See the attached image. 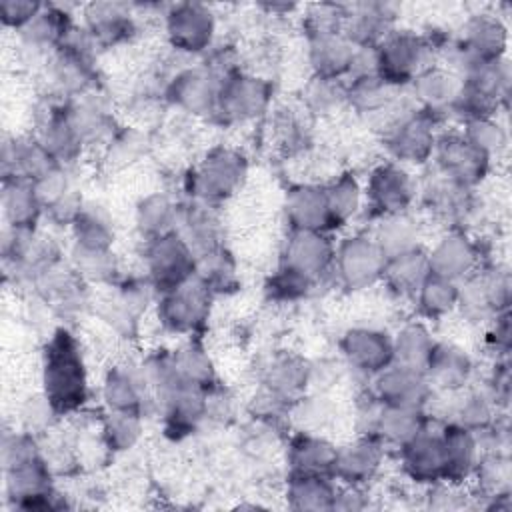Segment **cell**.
Here are the masks:
<instances>
[{
    "mask_svg": "<svg viewBox=\"0 0 512 512\" xmlns=\"http://www.w3.org/2000/svg\"><path fill=\"white\" fill-rule=\"evenodd\" d=\"M434 344L436 340L424 322L404 324L396 332V336H392L394 362L424 372L434 350Z\"/></svg>",
    "mask_w": 512,
    "mask_h": 512,
    "instance_id": "obj_38",
    "label": "cell"
},
{
    "mask_svg": "<svg viewBox=\"0 0 512 512\" xmlns=\"http://www.w3.org/2000/svg\"><path fill=\"white\" fill-rule=\"evenodd\" d=\"M486 342L496 354H500V356L508 354V350H510V314H508V310L500 312L492 318V324L486 332Z\"/></svg>",
    "mask_w": 512,
    "mask_h": 512,
    "instance_id": "obj_57",
    "label": "cell"
},
{
    "mask_svg": "<svg viewBox=\"0 0 512 512\" xmlns=\"http://www.w3.org/2000/svg\"><path fill=\"white\" fill-rule=\"evenodd\" d=\"M36 140L58 164L74 162L80 156L84 140L72 120L70 104H58L48 108Z\"/></svg>",
    "mask_w": 512,
    "mask_h": 512,
    "instance_id": "obj_23",
    "label": "cell"
},
{
    "mask_svg": "<svg viewBox=\"0 0 512 512\" xmlns=\"http://www.w3.org/2000/svg\"><path fill=\"white\" fill-rule=\"evenodd\" d=\"M262 384L288 402L296 400L310 384V364L294 354L276 352L262 368Z\"/></svg>",
    "mask_w": 512,
    "mask_h": 512,
    "instance_id": "obj_32",
    "label": "cell"
},
{
    "mask_svg": "<svg viewBox=\"0 0 512 512\" xmlns=\"http://www.w3.org/2000/svg\"><path fill=\"white\" fill-rule=\"evenodd\" d=\"M170 46L184 54L208 50L216 32V18L206 4L178 2L164 16Z\"/></svg>",
    "mask_w": 512,
    "mask_h": 512,
    "instance_id": "obj_11",
    "label": "cell"
},
{
    "mask_svg": "<svg viewBox=\"0 0 512 512\" xmlns=\"http://www.w3.org/2000/svg\"><path fill=\"white\" fill-rule=\"evenodd\" d=\"M458 44L476 60H500L506 54L508 30L494 14H474L466 20Z\"/></svg>",
    "mask_w": 512,
    "mask_h": 512,
    "instance_id": "obj_29",
    "label": "cell"
},
{
    "mask_svg": "<svg viewBox=\"0 0 512 512\" xmlns=\"http://www.w3.org/2000/svg\"><path fill=\"white\" fill-rule=\"evenodd\" d=\"M246 176V160L232 148H214L206 154L190 178V190L202 204L230 198Z\"/></svg>",
    "mask_w": 512,
    "mask_h": 512,
    "instance_id": "obj_7",
    "label": "cell"
},
{
    "mask_svg": "<svg viewBox=\"0 0 512 512\" xmlns=\"http://www.w3.org/2000/svg\"><path fill=\"white\" fill-rule=\"evenodd\" d=\"M434 46L428 38L412 32H390L376 46V74L402 88L412 84V80L432 66Z\"/></svg>",
    "mask_w": 512,
    "mask_h": 512,
    "instance_id": "obj_3",
    "label": "cell"
},
{
    "mask_svg": "<svg viewBox=\"0 0 512 512\" xmlns=\"http://www.w3.org/2000/svg\"><path fill=\"white\" fill-rule=\"evenodd\" d=\"M410 86L416 106L434 116H440L442 112H452V106L462 88V80L452 70L432 64L420 72Z\"/></svg>",
    "mask_w": 512,
    "mask_h": 512,
    "instance_id": "obj_28",
    "label": "cell"
},
{
    "mask_svg": "<svg viewBox=\"0 0 512 512\" xmlns=\"http://www.w3.org/2000/svg\"><path fill=\"white\" fill-rule=\"evenodd\" d=\"M364 200L376 218L408 212L416 198V184L406 166L398 162H382L368 174Z\"/></svg>",
    "mask_w": 512,
    "mask_h": 512,
    "instance_id": "obj_10",
    "label": "cell"
},
{
    "mask_svg": "<svg viewBox=\"0 0 512 512\" xmlns=\"http://www.w3.org/2000/svg\"><path fill=\"white\" fill-rule=\"evenodd\" d=\"M284 216L290 230L330 232V216L324 186L296 184L286 192Z\"/></svg>",
    "mask_w": 512,
    "mask_h": 512,
    "instance_id": "obj_26",
    "label": "cell"
},
{
    "mask_svg": "<svg viewBox=\"0 0 512 512\" xmlns=\"http://www.w3.org/2000/svg\"><path fill=\"white\" fill-rule=\"evenodd\" d=\"M324 194L330 216V230L346 226L362 210L364 188L352 172H344L328 182L324 186Z\"/></svg>",
    "mask_w": 512,
    "mask_h": 512,
    "instance_id": "obj_37",
    "label": "cell"
},
{
    "mask_svg": "<svg viewBox=\"0 0 512 512\" xmlns=\"http://www.w3.org/2000/svg\"><path fill=\"white\" fill-rule=\"evenodd\" d=\"M336 244L328 232L318 230H290L280 264H286L312 280H318L322 274L332 270Z\"/></svg>",
    "mask_w": 512,
    "mask_h": 512,
    "instance_id": "obj_17",
    "label": "cell"
},
{
    "mask_svg": "<svg viewBox=\"0 0 512 512\" xmlns=\"http://www.w3.org/2000/svg\"><path fill=\"white\" fill-rule=\"evenodd\" d=\"M148 380L140 370L128 366H112L102 380V400L108 410L134 412L144 416L150 400Z\"/></svg>",
    "mask_w": 512,
    "mask_h": 512,
    "instance_id": "obj_20",
    "label": "cell"
},
{
    "mask_svg": "<svg viewBox=\"0 0 512 512\" xmlns=\"http://www.w3.org/2000/svg\"><path fill=\"white\" fill-rule=\"evenodd\" d=\"M414 296L420 314L424 318L438 320L458 306V282L428 272Z\"/></svg>",
    "mask_w": 512,
    "mask_h": 512,
    "instance_id": "obj_42",
    "label": "cell"
},
{
    "mask_svg": "<svg viewBox=\"0 0 512 512\" xmlns=\"http://www.w3.org/2000/svg\"><path fill=\"white\" fill-rule=\"evenodd\" d=\"M134 220L144 240H152L174 230L178 220V208L168 194L152 192L138 202Z\"/></svg>",
    "mask_w": 512,
    "mask_h": 512,
    "instance_id": "obj_41",
    "label": "cell"
},
{
    "mask_svg": "<svg viewBox=\"0 0 512 512\" xmlns=\"http://www.w3.org/2000/svg\"><path fill=\"white\" fill-rule=\"evenodd\" d=\"M42 394L58 416L78 412L88 400V370L78 338L68 328H58L42 352Z\"/></svg>",
    "mask_w": 512,
    "mask_h": 512,
    "instance_id": "obj_1",
    "label": "cell"
},
{
    "mask_svg": "<svg viewBox=\"0 0 512 512\" xmlns=\"http://www.w3.org/2000/svg\"><path fill=\"white\" fill-rule=\"evenodd\" d=\"M428 424L424 408L412 406H380L372 436H376L384 446L400 448L410 438H414Z\"/></svg>",
    "mask_w": 512,
    "mask_h": 512,
    "instance_id": "obj_33",
    "label": "cell"
},
{
    "mask_svg": "<svg viewBox=\"0 0 512 512\" xmlns=\"http://www.w3.org/2000/svg\"><path fill=\"white\" fill-rule=\"evenodd\" d=\"M74 270L88 282H110L116 272V260L112 250H82L72 252Z\"/></svg>",
    "mask_w": 512,
    "mask_h": 512,
    "instance_id": "obj_51",
    "label": "cell"
},
{
    "mask_svg": "<svg viewBox=\"0 0 512 512\" xmlns=\"http://www.w3.org/2000/svg\"><path fill=\"white\" fill-rule=\"evenodd\" d=\"M372 394L386 406L424 408L432 396V386L422 370L392 362L374 376Z\"/></svg>",
    "mask_w": 512,
    "mask_h": 512,
    "instance_id": "obj_16",
    "label": "cell"
},
{
    "mask_svg": "<svg viewBox=\"0 0 512 512\" xmlns=\"http://www.w3.org/2000/svg\"><path fill=\"white\" fill-rule=\"evenodd\" d=\"M270 98L272 86L268 80L248 72L230 70L220 82L214 116L228 124L246 122L258 118L268 108Z\"/></svg>",
    "mask_w": 512,
    "mask_h": 512,
    "instance_id": "obj_8",
    "label": "cell"
},
{
    "mask_svg": "<svg viewBox=\"0 0 512 512\" xmlns=\"http://www.w3.org/2000/svg\"><path fill=\"white\" fill-rule=\"evenodd\" d=\"M348 8L340 4H312L304 14V28L308 38L342 32Z\"/></svg>",
    "mask_w": 512,
    "mask_h": 512,
    "instance_id": "obj_52",
    "label": "cell"
},
{
    "mask_svg": "<svg viewBox=\"0 0 512 512\" xmlns=\"http://www.w3.org/2000/svg\"><path fill=\"white\" fill-rule=\"evenodd\" d=\"M470 188L456 184L436 170V174L426 182L422 196L428 206L442 214L444 218H462L470 210Z\"/></svg>",
    "mask_w": 512,
    "mask_h": 512,
    "instance_id": "obj_43",
    "label": "cell"
},
{
    "mask_svg": "<svg viewBox=\"0 0 512 512\" xmlns=\"http://www.w3.org/2000/svg\"><path fill=\"white\" fill-rule=\"evenodd\" d=\"M428 254V270L454 282L470 276L480 262V250L464 232L450 230Z\"/></svg>",
    "mask_w": 512,
    "mask_h": 512,
    "instance_id": "obj_19",
    "label": "cell"
},
{
    "mask_svg": "<svg viewBox=\"0 0 512 512\" xmlns=\"http://www.w3.org/2000/svg\"><path fill=\"white\" fill-rule=\"evenodd\" d=\"M314 284L316 280H312L310 276L286 264H280L266 282V294L274 302H296L306 298Z\"/></svg>",
    "mask_w": 512,
    "mask_h": 512,
    "instance_id": "obj_49",
    "label": "cell"
},
{
    "mask_svg": "<svg viewBox=\"0 0 512 512\" xmlns=\"http://www.w3.org/2000/svg\"><path fill=\"white\" fill-rule=\"evenodd\" d=\"M450 398L446 418L448 422L462 424L474 432L488 430L496 420V402L486 388H460L456 392H446Z\"/></svg>",
    "mask_w": 512,
    "mask_h": 512,
    "instance_id": "obj_31",
    "label": "cell"
},
{
    "mask_svg": "<svg viewBox=\"0 0 512 512\" xmlns=\"http://www.w3.org/2000/svg\"><path fill=\"white\" fill-rule=\"evenodd\" d=\"M108 162L116 166L132 164L146 148V138L142 132L134 128H124L122 132H114L108 140Z\"/></svg>",
    "mask_w": 512,
    "mask_h": 512,
    "instance_id": "obj_54",
    "label": "cell"
},
{
    "mask_svg": "<svg viewBox=\"0 0 512 512\" xmlns=\"http://www.w3.org/2000/svg\"><path fill=\"white\" fill-rule=\"evenodd\" d=\"M2 460L6 494L18 508L50 510L60 506L52 490L50 468L36 448L34 434H4Z\"/></svg>",
    "mask_w": 512,
    "mask_h": 512,
    "instance_id": "obj_2",
    "label": "cell"
},
{
    "mask_svg": "<svg viewBox=\"0 0 512 512\" xmlns=\"http://www.w3.org/2000/svg\"><path fill=\"white\" fill-rule=\"evenodd\" d=\"M428 254L418 246L398 256L386 258L382 282L398 296H414L428 274Z\"/></svg>",
    "mask_w": 512,
    "mask_h": 512,
    "instance_id": "obj_36",
    "label": "cell"
},
{
    "mask_svg": "<svg viewBox=\"0 0 512 512\" xmlns=\"http://www.w3.org/2000/svg\"><path fill=\"white\" fill-rule=\"evenodd\" d=\"M372 238L382 250L384 258H392L418 248V224L408 212L382 216L378 218Z\"/></svg>",
    "mask_w": 512,
    "mask_h": 512,
    "instance_id": "obj_40",
    "label": "cell"
},
{
    "mask_svg": "<svg viewBox=\"0 0 512 512\" xmlns=\"http://www.w3.org/2000/svg\"><path fill=\"white\" fill-rule=\"evenodd\" d=\"M384 460V444L372 434H360L356 440L338 448L334 464V480L344 486H366L380 470Z\"/></svg>",
    "mask_w": 512,
    "mask_h": 512,
    "instance_id": "obj_18",
    "label": "cell"
},
{
    "mask_svg": "<svg viewBox=\"0 0 512 512\" xmlns=\"http://www.w3.org/2000/svg\"><path fill=\"white\" fill-rule=\"evenodd\" d=\"M84 30L94 44L112 46L128 40L134 34L130 8L118 2H96L84 10Z\"/></svg>",
    "mask_w": 512,
    "mask_h": 512,
    "instance_id": "obj_30",
    "label": "cell"
},
{
    "mask_svg": "<svg viewBox=\"0 0 512 512\" xmlns=\"http://www.w3.org/2000/svg\"><path fill=\"white\" fill-rule=\"evenodd\" d=\"M436 170L464 188L476 186L490 170V156L480 152L462 132L442 134L436 140Z\"/></svg>",
    "mask_w": 512,
    "mask_h": 512,
    "instance_id": "obj_12",
    "label": "cell"
},
{
    "mask_svg": "<svg viewBox=\"0 0 512 512\" xmlns=\"http://www.w3.org/2000/svg\"><path fill=\"white\" fill-rule=\"evenodd\" d=\"M474 364L468 352L452 342H436L426 364V378L438 392H456L468 386Z\"/></svg>",
    "mask_w": 512,
    "mask_h": 512,
    "instance_id": "obj_25",
    "label": "cell"
},
{
    "mask_svg": "<svg viewBox=\"0 0 512 512\" xmlns=\"http://www.w3.org/2000/svg\"><path fill=\"white\" fill-rule=\"evenodd\" d=\"M226 74H220L212 66H194L180 70L166 88V98L192 116H212L216 112L220 82Z\"/></svg>",
    "mask_w": 512,
    "mask_h": 512,
    "instance_id": "obj_13",
    "label": "cell"
},
{
    "mask_svg": "<svg viewBox=\"0 0 512 512\" xmlns=\"http://www.w3.org/2000/svg\"><path fill=\"white\" fill-rule=\"evenodd\" d=\"M356 50L358 48L344 36V32L308 38V62L314 76L320 78L342 80L344 76H350Z\"/></svg>",
    "mask_w": 512,
    "mask_h": 512,
    "instance_id": "obj_27",
    "label": "cell"
},
{
    "mask_svg": "<svg viewBox=\"0 0 512 512\" xmlns=\"http://www.w3.org/2000/svg\"><path fill=\"white\" fill-rule=\"evenodd\" d=\"M386 258L372 236L350 234L336 244L332 270L342 288L358 292L382 282Z\"/></svg>",
    "mask_w": 512,
    "mask_h": 512,
    "instance_id": "obj_6",
    "label": "cell"
},
{
    "mask_svg": "<svg viewBox=\"0 0 512 512\" xmlns=\"http://www.w3.org/2000/svg\"><path fill=\"white\" fill-rule=\"evenodd\" d=\"M340 352L346 364L364 376H376L394 362L392 336L370 326L346 330L340 338Z\"/></svg>",
    "mask_w": 512,
    "mask_h": 512,
    "instance_id": "obj_14",
    "label": "cell"
},
{
    "mask_svg": "<svg viewBox=\"0 0 512 512\" xmlns=\"http://www.w3.org/2000/svg\"><path fill=\"white\" fill-rule=\"evenodd\" d=\"M34 186V192L42 204L44 210H50L54 204H58L62 198H66L72 192L70 180L62 168V164H56L48 168L38 178L30 180Z\"/></svg>",
    "mask_w": 512,
    "mask_h": 512,
    "instance_id": "obj_53",
    "label": "cell"
},
{
    "mask_svg": "<svg viewBox=\"0 0 512 512\" xmlns=\"http://www.w3.org/2000/svg\"><path fill=\"white\" fill-rule=\"evenodd\" d=\"M72 226L74 248L82 250H110L114 242V228L104 208L96 204H82Z\"/></svg>",
    "mask_w": 512,
    "mask_h": 512,
    "instance_id": "obj_39",
    "label": "cell"
},
{
    "mask_svg": "<svg viewBox=\"0 0 512 512\" xmlns=\"http://www.w3.org/2000/svg\"><path fill=\"white\" fill-rule=\"evenodd\" d=\"M100 436L108 450L126 452L142 436V416L134 412L108 410L100 424Z\"/></svg>",
    "mask_w": 512,
    "mask_h": 512,
    "instance_id": "obj_47",
    "label": "cell"
},
{
    "mask_svg": "<svg viewBox=\"0 0 512 512\" xmlns=\"http://www.w3.org/2000/svg\"><path fill=\"white\" fill-rule=\"evenodd\" d=\"M302 100L310 114L326 116L346 104V86L342 84V80L312 76L302 92Z\"/></svg>",
    "mask_w": 512,
    "mask_h": 512,
    "instance_id": "obj_48",
    "label": "cell"
},
{
    "mask_svg": "<svg viewBox=\"0 0 512 512\" xmlns=\"http://www.w3.org/2000/svg\"><path fill=\"white\" fill-rule=\"evenodd\" d=\"M172 364L180 374V378L186 380L188 384L206 392L210 386H214L216 370L208 352L202 346L194 342L182 346L178 352L172 354Z\"/></svg>",
    "mask_w": 512,
    "mask_h": 512,
    "instance_id": "obj_46",
    "label": "cell"
},
{
    "mask_svg": "<svg viewBox=\"0 0 512 512\" xmlns=\"http://www.w3.org/2000/svg\"><path fill=\"white\" fill-rule=\"evenodd\" d=\"M440 434H442L444 466H446L444 482L462 486L468 478H472V472L482 454L480 434L456 422H446L440 428Z\"/></svg>",
    "mask_w": 512,
    "mask_h": 512,
    "instance_id": "obj_21",
    "label": "cell"
},
{
    "mask_svg": "<svg viewBox=\"0 0 512 512\" xmlns=\"http://www.w3.org/2000/svg\"><path fill=\"white\" fill-rule=\"evenodd\" d=\"M210 294V288L194 276L182 286L160 294L156 302V318L168 332L192 334L208 318Z\"/></svg>",
    "mask_w": 512,
    "mask_h": 512,
    "instance_id": "obj_9",
    "label": "cell"
},
{
    "mask_svg": "<svg viewBox=\"0 0 512 512\" xmlns=\"http://www.w3.org/2000/svg\"><path fill=\"white\" fill-rule=\"evenodd\" d=\"M400 466L406 478L416 484L430 486L444 480V446L440 430L428 424L406 444L398 448Z\"/></svg>",
    "mask_w": 512,
    "mask_h": 512,
    "instance_id": "obj_15",
    "label": "cell"
},
{
    "mask_svg": "<svg viewBox=\"0 0 512 512\" xmlns=\"http://www.w3.org/2000/svg\"><path fill=\"white\" fill-rule=\"evenodd\" d=\"M144 262L148 272L146 278L154 286L156 294H164L182 286L196 276L198 268L194 250L176 230L146 240Z\"/></svg>",
    "mask_w": 512,
    "mask_h": 512,
    "instance_id": "obj_4",
    "label": "cell"
},
{
    "mask_svg": "<svg viewBox=\"0 0 512 512\" xmlns=\"http://www.w3.org/2000/svg\"><path fill=\"white\" fill-rule=\"evenodd\" d=\"M438 116L410 106L386 130L384 146L398 164H424L434 154Z\"/></svg>",
    "mask_w": 512,
    "mask_h": 512,
    "instance_id": "obj_5",
    "label": "cell"
},
{
    "mask_svg": "<svg viewBox=\"0 0 512 512\" xmlns=\"http://www.w3.org/2000/svg\"><path fill=\"white\" fill-rule=\"evenodd\" d=\"M4 218L8 228L14 230H32L42 214V204L34 192L30 180L24 178H6L2 194Z\"/></svg>",
    "mask_w": 512,
    "mask_h": 512,
    "instance_id": "obj_35",
    "label": "cell"
},
{
    "mask_svg": "<svg viewBox=\"0 0 512 512\" xmlns=\"http://www.w3.org/2000/svg\"><path fill=\"white\" fill-rule=\"evenodd\" d=\"M56 416H58V412L54 410L50 400L44 394H36L32 398H28V402L22 408L20 418H22V424L26 428L24 432L38 434L44 428H48Z\"/></svg>",
    "mask_w": 512,
    "mask_h": 512,
    "instance_id": "obj_55",
    "label": "cell"
},
{
    "mask_svg": "<svg viewBox=\"0 0 512 512\" xmlns=\"http://www.w3.org/2000/svg\"><path fill=\"white\" fill-rule=\"evenodd\" d=\"M338 446L318 432L298 430L286 448L288 474H322L334 478Z\"/></svg>",
    "mask_w": 512,
    "mask_h": 512,
    "instance_id": "obj_22",
    "label": "cell"
},
{
    "mask_svg": "<svg viewBox=\"0 0 512 512\" xmlns=\"http://www.w3.org/2000/svg\"><path fill=\"white\" fill-rule=\"evenodd\" d=\"M336 492L332 476L288 474L286 500L294 510H334Z\"/></svg>",
    "mask_w": 512,
    "mask_h": 512,
    "instance_id": "obj_34",
    "label": "cell"
},
{
    "mask_svg": "<svg viewBox=\"0 0 512 512\" xmlns=\"http://www.w3.org/2000/svg\"><path fill=\"white\" fill-rule=\"evenodd\" d=\"M392 22V4L364 2L348 8L342 32L356 48H376L392 32Z\"/></svg>",
    "mask_w": 512,
    "mask_h": 512,
    "instance_id": "obj_24",
    "label": "cell"
},
{
    "mask_svg": "<svg viewBox=\"0 0 512 512\" xmlns=\"http://www.w3.org/2000/svg\"><path fill=\"white\" fill-rule=\"evenodd\" d=\"M472 478L476 480L478 496L486 500H494L498 496L510 494V478H512L510 458L500 450L480 454L478 464L472 472Z\"/></svg>",
    "mask_w": 512,
    "mask_h": 512,
    "instance_id": "obj_44",
    "label": "cell"
},
{
    "mask_svg": "<svg viewBox=\"0 0 512 512\" xmlns=\"http://www.w3.org/2000/svg\"><path fill=\"white\" fill-rule=\"evenodd\" d=\"M44 4L30 0H2L0 2V18L4 26L22 30L26 28L42 10Z\"/></svg>",
    "mask_w": 512,
    "mask_h": 512,
    "instance_id": "obj_56",
    "label": "cell"
},
{
    "mask_svg": "<svg viewBox=\"0 0 512 512\" xmlns=\"http://www.w3.org/2000/svg\"><path fill=\"white\" fill-rule=\"evenodd\" d=\"M462 134L468 142H472L480 152H484L490 158L504 150L508 140L506 130L494 120V116L466 120Z\"/></svg>",
    "mask_w": 512,
    "mask_h": 512,
    "instance_id": "obj_50",
    "label": "cell"
},
{
    "mask_svg": "<svg viewBox=\"0 0 512 512\" xmlns=\"http://www.w3.org/2000/svg\"><path fill=\"white\" fill-rule=\"evenodd\" d=\"M368 506V496L364 494L362 486H344L338 488L334 510H362Z\"/></svg>",
    "mask_w": 512,
    "mask_h": 512,
    "instance_id": "obj_58",
    "label": "cell"
},
{
    "mask_svg": "<svg viewBox=\"0 0 512 512\" xmlns=\"http://www.w3.org/2000/svg\"><path fill=\"white\" fill-rule=\"evenodd\" d=\"M338 408L332 402V398L316 392L312 396H300L290 406L288 416L294 420V424L304 432H318L326 426H330L336 420Z\"/></svg>",
    "mask_w": 512,
    "mask_h": 512,
    "instance_id": "obj_45",
    "label": "cell"
}]
</instances>
